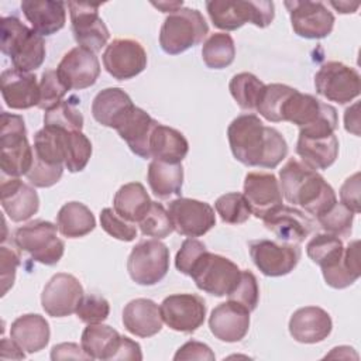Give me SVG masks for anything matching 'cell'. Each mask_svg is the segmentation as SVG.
Masks as SVG:
<instances>
[{
	"instance_id": "obj_48",
	"label": "cell",
	"mask_w": 361,
	"mask_h": 361,
	"mask_svg": "<svg viewBox=\"0 0 361 361\" xmlns=\"http://www.w3.org/2000/svg\"><path fill=\"white\" fill-rule=\"evenodd\" d=\"M76 316L86 324L102 323L109 317L110 305L109 302L99 295H83L78 307Z\"/></svg>"
},
{
	"instance_id": "obj_49",
	"label": "cell",
	"mask_w": 361,
	"mask_h": 361,
	"mask_svg": "<svg viewBox=\"0 0 361 361\" xmlns=\"http://www.w3.org/2000/svg\"><path fill=\"white\" fill-rule=\"evenodd\" d=\"M100 226L109 235L120 241H133L137 237V228L134 223L124 220L114 212V209L110 207L102 210Z\"/></svg>"
},
{
	"instance_id": "obj_33",
	"label": "cell",
	"mask_w": 361,
	"mask_h": 361,
	"mask_svg": "<svg viewBox=\"0 0 361 361\" xmlns=\"http://www.w3.org/2000/svg\"><path fill=\"white\" fill-rule=\"evenodd\" d=\"M151 203L152 200L149 199L144 185L140 182H130L116 192L113 209L124 220L138 223L151 207Z\"/></svg>"
},
{
	"instance_id": "obj_39",
	"label": "cell",
	"mask_w": 361,
	"mask_h": 361,
	"mask_svg": "<svg viewBox=\"0 0 361 361\" xmlns=\"http://www.w3.org/2000/svg\"><path fill=\"white\" fill-rule=\"evenodd\" d=\"M202 58L210 69H224L230 66L235 58L234 39L227 32H214L203 42Z\"/></svg>"
},
{
	"instance_id": "obj_34",
	"label": "cell",
	"mask_w": 361,
	"mask_h": 361,
	"mask_svg": "<svg viewBox=\"0 0 361 361\" xmlns=\"http://www.w3.org/2000/svg\"><path fill=\"white\" fill-rule=\"evenodd\" d=\"M147 180L152 193L159 199L180 195L183 183V166L182 164H169L152 159L148 165Z\"/></svg>"
},
{
	"instance_id": "obj_12",
	"label": "cell",
	"mask_w": 361,
	"mask_h": 361,
	"mask_svg": "<svg viewBox=\"0 0 361 361\" xmlns=\"http://www.w3.org/2000/svg\"><path fill=\"white\" fill-rule=\"evenodd\" d=\"M164 323L180 333H193L204 322L206 303L195 293H173L166 296L161 306Z\"/></svg>"
},
{
	"instance_id": "obj_26",
	"label": "cell",
	"mask_w": 361,
	"mask_h": 361,
	"mask_svg": "<svg viewBox=\"0 0 361 361\" xmlns=\"http://www.w3.org/2000/svg\"><path fill=\"white\" fill-rule=\"evenodd\" d=\"M159 306L145 298L130 300L123 309V324L127 331L137 337H152L162 329Z\"/></svg>"
},
{
	"instance_id": "obj_36",
	"label": "cell",
	"mask_w": 361,
	"mask_h": 361,
	"mask_svg": "<svg viewBox=\"0 0 361 361\" xmlns=\"http://www.w3.org/2000/svg\"><path fill=\"white\" fill-rule=\"evenodd\" d=\"M307 257L322 268V272L336 268L344 255L343 241L333 234L319 233L306 245Z\"/></svg>"
},
{
	"instance_id": "obj_59",
	"label": "cell",
	"mask_w": 361,
	"mask_h": 361,
	"mask_svg": "<svg viewBox=\"0 0 361 361\" xmlns=\"http://www.w3.org/2000/svg\"><path fill=\"white\" fill-rule=\"evenodd\" d=\"M182 4H183L182 1H172V3L159 1V3H152V6H155V7L159 8L161 11H164V13H169V11H171V14L175 13L176 10L182 8Z\"/></svg>"
},
{
	"instance_id": "obj_27",
	"label": "cell",
	"mask_w": 361,
	"mask_h": 361,
	"mask_svg": "<svg viewBox=\"0 0 361 361\" xmlns=\"http://www.w3.org/2000/svg\"><path fill=\"white\" fill-rule=\"evenodd\" d=\"M21 10L39 35H52L62 30L66 21V4L51 0H24Z\"/></svg>"
},
{
	"instance_id": "obj_11",
	"label": "cell",
	"mask_w": 361,
	"mask_h": 361,
	"mask_svg": "<svg viewBox=\"0 0 361 361\" xmlns=\"http://www.w3.org/2000/svg\"><path fill=\"white\" fill-rule=\"evenodd\" d=\"M168 213L173 230L186 237H200L216 224L214 209L206 203L189 197H176L168 203Z\"/></svg>"
},
{
	"instance_id": "obj_19",
	"label": "cell",
	"mask_w": 361,
	"mask_h": 361,
	"mask_svg": "<svg viewBox=\"0 0 361 361\" xmlns=\"http://www.w3.org/2000/svg\"><path fill=\"white\" fill-rule=\"evenodd\" d=\"M243 195L257 219H264L282 206L279 180L269 172H248L244 178Z\"/></svg>"
},
{
	"instance_id": "obj_18",
	"label": "cell",
	"mask_w": 361,
	"mask_h": 361,
	"mask_svg": "<svg viewBox=\"0 0 361 361\" xmlns=\"http://www.w3.org/2000/svg\"><path fill=\"white\" fill-rule=\"evenodd\" d=\"M56 73L68 90H82L96 83L100 75V62L93 51L78 45L62 56Z\"/></svg>"
},
{
	"instance_id": "obj_37",
	"label": "cell",
	"mask_w": 361,
	"mask_h": 361,
	"mask_svg": "<svg viewBox=\"0 0 361 361\" xmlns=\"http://www.w3.org/2000/svg\"><path fill=\"white\" fill-rule=\"evenodd\" d=\"M63 131L44 127L34 135V159L48 166H65Z\"/></svg>"
},
{
	"instance_id": "obj_50",
	"label": "cell",
	"mask_w": 361,
	"mask_h": 361,
	"mask_svg": "<svg viewBox=\"0 0 361 361\" xmlns=\"http://www.w3.org/2000/svg\"><path fill=\"white\" fill-rule=\"evenodd\" d=\"M230 300L238 302L245 306L250 312L255 310L259 300V288L255 275L251 271H241L240 281L234 290L228 295Z\"/></svg>"
},
{
	"instance_id": "obj_22",
	"label": "cell",
	"mask_w": 361,
	"mask_h": 361,
	"mask_svg": "<svg viewBox=\"0 0 361 361\" xmlns=\"http://www.w3.org/2000/svg\"><path fill=\"white\" fill-rule=\"evenodd\" d=\"M1 94L6 104L14 110H25L39 103V83L31 72L6 69L0 76Z\"/></svg>"
},
{
	"instance_id": "obj_9",
	"label": "cell",
	"mask_w": 361,
	"mask_h": 361,
	"mask_svg": "<svg viewBox=\"0 0 361 361\" xmlns=\"http://www.w3.org/2000/svg\"><path fill=\"white\" fill-rule=\"evenodd\" d=\"M127 271L138 285L158 283L169 271V248L157 238L140 241L128 255Z\"/></svg>"
},
{
	"instance_id": "obj_35",
	"label": "cell",
	"mask_w": 361,
	"mask_h": 361,
	"mask_svg": "<svg viewBox=\"0 0 361 361\" xmlns=\"http://www.w3.org/2000/svg\"><path fill=\"white\" fill-rule=\"evenodd\" d=\"M56 226L63 237L79 238L94 230L96 219L86 204L68 202L56 214Z\"/></svg>"
},
{
	"instance_id": "obj_32",
	"label": "cell",
	"mask_w": 361,
	"mask_h": 361,
	"mask_svg": "<svg viewBox=\"0 0 361 361\" xmlns=\"http://www.w3.org/2000/svg\"><path fill=\"white\" fill-rule=\"evenodd\" d=\"M296 154L312 169H327L338 155V140L334 134L323 138L298 137Z\"/></svg>"
},
{
	"instance_id": "obj_29",
	"label": "cell",
	"mask_w": 361,
	"mask_h": 361,
	"mask_svg": "<svg viewBox=\"0 0 361 361\" xmlns=\"http://www.w3.org/2000/svg\"><path fill=\"white\" fill-rule=\"evenodd\" d=\"M49 324L38 313L18 316L10 327V337L28 354L44 350L49 341Z\"/></svg>"
},
{
	"instance_id": "obj_21",
	"label": "cell",
	"mask_w": 361,
	"mask_h": 361,
	"mask_svg": "<svg viewBox=\"0 0 361 361\" xmlns=\"http://www.w3.org/2000/svg\"><path fill=\"white\" fill-rule=\"evenodd\" d=\"M267 230L274 233L276 238L286 244H300L314 230V221L290 206H281L262 219Z\"/></svg>"
},
{
	"instance_id": "obj_23",
	"label": "cell",
	"mask_w": 361,
	"mask_h": 361,
	"mask_svg": "<svg viewBox=\"0 0 361 361\" xmlns=\"http://www.w3.org/2000/svg\"><path fill=\"white\" fill-rule=\"evenodd\" d=\"M333 322L330 314L319 306H305L293 312L289 319V333L298 343L314 344L327 338Z\"/></svg>"
},
{
	"instance_id": "obj_38",
	"label": "cell",
	"mask_w": 361,
	"mask_h": 361,
	"mask_svg": "<svg viewBox=\"0 0 361 361\" xmlns=\"http://www.w3.org/2000/svg\"><path fill=\"white\" fill-rule=\"evenodd\" d=\"M326 283L334 289H344L353 285L361 275L360 267V241L353 240L344 248L341 262L330 269L322 272Z\"/></svg>"
},
{
	"instance_id": "obj_13",
	"label": "cell",
	"mask_w": 361,
	"mask_h": 361,
	"mask_svg": "<svg viewBox=\"0 0 361 361\" xmlns=\"http://www.w3.org/2000/svg\"><path fill=\"white\" fill-rule=\"evenodd\" d=\"M250 255L265 276H283L295 269L302 251L296 244L254 240L250 243Z\"/></svg>"
},
{
	"instance_id": "obj_24",
	"label": "cell",
	"mask_w": 361,
	"mask_h": 361,
	"mask_svg": "<svg viewBox=\"0 0 361 361\" xmlns=\"http://www.w3.org/2000/svg\"><path fill=\"white\" fill-rule=\"evenodd\" d=\"M1 207L16 223L31 219L39 207V197L35 189L20 178L3 179L0 186Z\"/></svg>"
},
{
	"instance_id": "obj_56",
	"label": "cell",
	"mask_w": 361,
	"mask_h": 361,
	"mask_svg": "<svg viewBox=\"0 0 361 361\" xmlns=\"http://www.w3.org/2000/svg\"><path fill=\"white\" fill-rule=\"evenodd\" d=\"M68 358H80V360H90L87 354L83 351L82 345L79 347L75 343H61L52 347L51 360H68Z\"/></svg>"
},
{
	"instance_id": "obj_47",
	"label": "cell",
	"mask_w": 361,
	"mask_h": 361,
	"mask_svg": "<svg viewBox=\"0 0 361 361\" xmlns=\"http://www.w3.org/2000/svg\"><path fill=\"white\" fill-rule=\"evenodd\" d=\"M68 93L66 86L59 79L56 71L48 69L42 73L39 82V103L37 107L42 110H49L63 100Z\"/></svg>"
},
{
	"instance_id": "obj_60",
	"label": "cell",
	"mask_w": 361,
	"mask_h": 361,
	"mask_svg": "<svg viewBox=\"0 0 361 361\" xmlns=\"http://www.w3.org/2000/svg\"><path fill=\"white\" fill-rule=\"evenodd\" d=\"M334 8H337L338 10V13H343V14H348V13H355V10L358 8V3H354V4H350V3H347V1H338V3H336V1H331L330 3Z\"/></svg>"
},
{
	"instance_id": "obj_58",
	"label": "cell",
	"mask_w": 361,
	"mask_h": 361,
	"mask_svg": "<svg viewBox=\"0 0 361 361\" xmlns=\"http://www.w3.org/2000/svg\"><path fill=\"white\" fill-rule=\"evenodd\" d=\"M25 354H24V350L11 338H3L1 340V358L6 360V358H24Z\"/></svg>"
},
{
	"instance_id": "obj_45",
	"label": "cell",
	"mask_w": 361,
	"mask_h": 361,
	"mask_svg": "<svg viewBox=\"0 0 361 361\" xmlns=\"http://www.w3.org/2000/svg\"><path fill=\"white\" fill-rule=\"evenodd\" d=\"M214 209L220 219L228 224H241L250 219L251 210L243 193L230 192L221 195L216 203Z\"/></svg>"
},
{
	"instance_id": "obj_43",
	"label": "cell",
	"mask_w": 361,
	"mask_h": 361,
	"mask_svg": "<svg viewBox=\"0 0 361 361\" xmlns=\"http://www.w3.org/2000/svg\"><path fill=\"white\" fill-rule=\"evenodd\" d=\"M44 127L59 128V130H82L83 116L75 103L62 100L55 107L49 109L44 114Z\"/></svg>"
},
{
	"instance_id": "obj_28",
	"label": "cell",
	"mask_w": 361,
	"mask_h": 361,
	"mask_svg": "<svg viewBox=\"0 0 361 361\" xmlns=\"http://www.w3.org/2000/svg\"><path fill=\"white\" fill-rule=\"evenodd\" d=\"M133 107L134 103L123 89L106 87L94 96L92 116L99 124L116 130Z\"/></svg>"
},
{
	"instance_id": "obj_3",
	"label": "cell",
	"mask_w": 361,
	"mask_h": 361,
	"mask_svg": "<svg viewBox=\"0 0 361 361\" xmlns=\"http://www.w3.org/2000/svg\"><path fill=\"white\" fill-rule=\"evenodd\" d=\"M0 49L11 59L14 69L31 72L45 59L42 35L28 28L17 17H3L0 21Z\"/></svg>"
},
{
	"instance_id": "obj_46",
	"label": "cell",
	"mask_w": 361,
	"mask_h": 361,
	"mask_svg": "<svg viewBox=\"0 0 361 361\" xmlns=\"http://www.w3.org/2000/svg\"><path fill=\"white\" fill-rule=\"evenodd\" d=\"M142 235L157 240L168 237L173 231V224L168 210L158 202H152L145 216L138 221Z\"/></svg>"
},
{
	"instance_id": "obj_14",
	"label": "cell",
	"mask_w": 361,
	"mask_h": 361,
	"mask_svg": "<svg viewBox=\"0 0 361 361\" xmlns=\"http://www.w3.org/2000/svg\"><path fill=\"white\" fill-rule=\"evenodd\" d=\"M296 35L307 39L327 37L334 27L333 13L322 1H285Z\"/></svg>"
},
{
	"instance_id": "obj_2",
	"label": "cell",
	"mask_w": 361,
	"mask_h": 361,
	"mask_svg": "<svg viewBox=\"0 0 361 361\" xmlns=\"http://www.w3.org/2000/svg\"><path fill=\"white\" fill-rule=\"evenodd\" d=\"M279 179L283 197L314 217H319L337 202L334 189L326 179L298 158L286 161L279 171Z\"/></svg>"
},
{
	"instance_id": "obj_42",
	"label": "cell",
	"mask_w": 361,
	"mask_h": 361,
	"mask_svg": "<svg viewBox=\"0 0 361 361\" xmlns=\"http://www.w3.org/2000/svg\"><path fill=\"white\" fill-rule=\"evenodd\" d=\"M293 87L282 83L265 85L262 96L257 104V111L265 120L272 123L281 121V110L285 100L293 93Z\"/></svg>"
},
{
	"instance_id": "obj_16",
	"label": "cell",
	"mask_w": 361,
	"mask_h": 361,
	"mask_svg": "<svg viewBox=\"0 0 361 361\" xmlns=\"http://www.w3.org/2000/svg\"><path fill=\"white\" fill-rule=\"evenodd\" d=\"M103 66L114 79L127 80L147 68V52L135 39L117 38L106 47Z\"/></svg>"
},
{
	"instance_id": "obj_20",
	"label": "cell",
	"mask_w": 361,
	"mask_h": 361,
	"mask_svg": "<svg viewBox=\"0 0 361 361\" xmlns=\"http://www.w3.org/2000/svg\"><path fill=\"white\" fill-rule=\"evenodd\" d=\"M212 334L224 343H237L250 329V310L238 302L227 300L217 305L209 317Z\"/></svg>"
},
{
	"instance_id": "obj_57",
	"label": "cell",
	"mask_w": 361,
	"mask_h": 361,
	"mask_svg": "<svg viewBox=\"0 0 361 361\" xmlns=\"http://www.w3.org/2000/svg\"><path fill=\"white\" fill-rule=\"evenodd\" d=\"M113 360H142L140 344L126 336H121L118 350Z\"/></svg>"
},
{
	"instance_id": "obj_54",
	"label": "cell",
	"mask_w": 361,
	"mask_h": 361,
	"mask_svg": "<svg viewBox=\"0 0 361 361\" xmlns=\"http://www.w3.org/2000/svg\"><path fill=\"white\" fill-rule=\"evenodd\" d=\"M214 353L212 351V348L200 341L196 340H190L188 343H185L182 347H179V350L176 351V354L173 355V360L179 361V360H207V361H213Z\"/></svg>"
},
{
	"instance_id": "obj_17",
	"label": "cell",
	"mask_w": 361,
	"mask_h": 361,
	"mask_svg": "<svg viewBox=\"0 0 361 361\" xmlns=\"http://www.w3.org/2000/svg\"><path fill=\"white\" fill-rule=\"evenodd\" d=\"M83 295V286L76 276L59 272L45 283L41 293V305L48 316L65 317L76 312Z\"/></svg>"
},
{
	"instance_id": "obj_8",
	"label": "cell",
	"mask_w": 361,
	"mask_h": 361,
	"mask_svg": "<svg viewBox=\"0 0 361 361\" xmlns=\"http://www.w3.org/2000/svg\"><path fill=\"white\" fill-rule=\"evenodd\" d=\"M196 286L213 296H228L237 286L241 269L231 259L204 251L189 275Z\"/></svg>"
},
{
	"instance_id": "obj_5",
	"label": "cell",
	"mask_w": 361,
	"mask_h": 361,
	"mask_svg": "<svg viewBox=\"0 0 361 361\" xmlns=\"http://www.w3.org/2000/svg\"><path fill=\"white\" fill-rule=\"evenodd\" d=\"M207 14L214 27L234 31L245 23L268 27L275 17V6L268 0H212L206 1Z\"/></svg>"
},
{
	"instance_id": "obj_30",
	"label": "cell",
	"mask_w": 361,
	"mask_h": 361,
	"mask_svg": "<svg viewBox=\"0 0 361 361\" xmlns=\"http://www.w3.org/2000/svg\"><path fill=\"white\" fill-rule=\"evenodd\" d=\"M188 151L189 142L180 131L161 123L155 126L149 138V155L152 159L180 164Z\"/></svg>"
},
{
	"instance_id": "obj_7",
	"label": "cell",
	"mask_w": 361,
	"mask_h": 361,
	"mask_svg": "<svg viewBox=\"0 0 361 361\" xmlns=\"http://www.w3.org/2000/svg\"><path fill=\"white\" fill-rule=\"evenodd\" d=\"M58 226L47 220H34L14 233V243L30 257L44 265H55L63 255L65 243L58 237Z\"/></svg>"
},
{
	"instance_id": "obj_1",
	"label": "cell",
	"mask_w": 361,
	"mask_h": 361,
	"mask_svg": "<svg viewBox=\"0 0 361 361\" xmlns=\"http://www.w3.org/2000/svg\"><path fill=\"white\" fill-rule=\"evenodd\" d=\"M227 138L234 158L247 166L274 169L288 155L283 135L276 128L264 126L255 114L235 117L227 128Z\"/></svg>"
},
{
	"instance_id": "obj_41",
	"label": "cell",
	"mask_w": 361,
	"mask_h": 361,
	"mask_svg": "<svg viewBox=\"0 0 361 361\" xmlns=\"http://www.w3.org/2000/svg\"><path fill=\"white\" fill-rule=\"evenodd\" d=\"M65 168L69 172H80L92 157V142L82 130L63 131Z\"/></svg>"
},
{
	"instance_id": "obj_51",
	"label": "cell",
	"mask_w": 361,
	"mask_h": 361,
	"mask_svg": "<svg viewBox=\"0 0 361 361\" xmlns=\"http://www.w3.org/2000/svg\"><path fill=\"white\" fill-rule=\"evenodd\" d=\"M207 251L206 245L196 240V238H186L179 251L176 252V257H175V267L179 272H182L183 275H190L195 264L197 262V259L200 258V255Z\"/></svg>"
},
{
	"instance_id": "obj_4",
	"label": "cell",
	"mask_w": 361,
	"mask_h": 361,
	"mask_svg": "<svg viewBox=\"0 0 361 361\" xmlns=\"http://www.w3.org/2000/svg\"><path fill=\"white\" fill-rule=\"evenodd\" d=\"M0 166L4 175L20 178L32 166L34 149L28 142L24 118L18 114L1 113Z\"/></svg>"
},
{
	"instance_id": "obj_31",
	"label": "cell",
	"mask_w": 361,
	"mask_h": 361,
	"mask_svg": "<svg viewBox=\"0 0 361 361\" xmlns=\"http://www.w3.org/2000/svg\"><path fill=\"white\" fill-rule=\"evenodd\" d=\"M120 341L118 331L102 323L87 324L80 337V345L90 360H113Z\"/></svg>"
},
{
	"instance_id": "obj_52",
	"label": "cell",
	"mask_w": 361,
	"mask_h": 361,
	"mask_svg": "<svg viewBox=\"0 0 361 361\" xmlns=\"http://www.w3.org/2000/svg\"><path fill=\"white\" fill-rule=\"evenodd\" d=\"M20 265V255L13 247H0V282H1V296H4L8 289L14 285L16 271Z\"/></svg>"
},
{
	"instance_id": "obj_15",
	"label": "cell",
	"mask_w": 361,
	"mask_h": 361,
	"mask_svg": "<svg viewBox=\"0 0 361 361\" xmlns=\"http://www.w3.org/2000/svg\"><path fill=\"white\" fill-rule=\"evenodd\" d=\"M71 25L75 41L79 47L99 52L109 41L110 34L104 21L99 17L100 4L69 1Z\"/></svg>"
},
{
	"instance_id": "obj_25",
	"label": "cell",
	"mask_w": 361,
	"mask_h": 361,
	"mask_svg": "<svg viewBox=\"0 0 361 361\" xmlns=\"http://www.w3.org/2000/svg\"><path fill=\"white\" fill-rule=\"evenodd\" d=\"M158 124L145 110L134 106L118 124L116 131L118 133L120 138L127 142L130 149L144 158H151L149 155V138L151 134Z\"/></svg>"
},
{
	"instance_id": "obj_53",
	"label": "cell",
	"mask_w": 361,
	"mask_h": 361,
	"mask_svg": "<svg viewBox=\"0 0 361 361\" xmlns=\"http://www.w3.org/2000/svg\"><path fill=\"white\" fill-rule=\"evenodd\" d=\"M62 173L63 166H48L34 159L32 166L25 176L35 188H49L62 178Z\"/></svg>"
},
{
	"instance_id": "obj_44",
	"label": "cell",
	"mask_w": 361,
	"mask_h": 361,
	"mask_svg": "<svg viewBox=\"0 0 361 361\" xmlns=\"http://www.w3.org/2000/svg\"><path fill=\"white\" fill-rule=\"evenodd\" d=\"M354 214L355 213H353L341 202H336L330 209H327L316 219L326 233L337 237H347L351 234Z\"/></svg>"
},
{
	"instance_id": "obj_55",
	"label": "cell",
	"mask_w": 361,
	"mask_h": 361,
	"mask_svg": "<svg viewBox=\"0 0 361 361\" xmlns=\"http://www.w3.org/2000/svg\"><path fill=\"white\" fill-rule=\"evenodd\" d=\"M340 199L353 213H360V173L347 178L340 189Z\"/></svg>"
},
{
	"instance_id": "obj_6",
	"label": "cell",
	"mask_w": 361,
	"mask_h": 361,
	"mask_svg": "<svg viewBox=\"0 0 361 361\" xmlns=\"http://www.w3.org/2000/svg\"><path fill=\"white\" fill-rule=\"evenodd\" d=\"M209 32L203 14L190 7H182L169 14L159 31V45L165 54L178 55L200 44Z\"/></svg>"
},
{
	"instance_id": "obj_10",
	"label": "cell",
	"mask_w": 361,
	"mask_h": 361,
	"mask_svg": "<svg viewBox=\"0 0 361 361\" xmlns=\"http://www.w3.org/2000/svg\"><path fill=\"white\" fill-rule=\"evenodd\" d=\"M314 87L327 100L345 104L360 94V73L343 62L330 61L316 72Z\"/></svg>"
},
{
	"instance_id": "obj_40",
	"label": "cell",
	"mask_w": 361,
	"mask_h": 361,
	"mask_svg": "<svg viewBox=\"0 0 361 361\" xmlns=\"http://www.w3.org/2000/svg\"><path fill=\"white\" fill-rule=\"evenodd\" d=\"M264 89V82H261L255 75L250 72H241L234 75L228 83V90L233 99L244 110L257 109Z\"/></svg>"
}]
</instances>
